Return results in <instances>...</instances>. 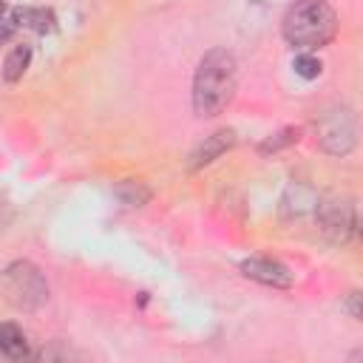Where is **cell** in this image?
Returning <instances> with one entry per match:
<instances>
[{
    "instance_id": "1",
    "label": "cell",
    "mask_w": 363,
    "mask_h": 363,
    "mask_svg": "<svg viewBox=\"0 0 363 363\" xmlns=\"http://www.w3.org/2000/svg\"><path fill=\"white\" fill-rule=\"evenodd\" d=\"M235 94V57L227 48H210L193 77V111L204 119L218 116Z\"/></svg>"
},
{
    "instance_id": "2",
    "label": "cell",
    "mask_w": 363,
    "mask_h": 363,
    "mask_svg": "<svg viewBox=\"0 0 363 363\" xmlns=\"http://www.w3.org/2000/svg\"><path fill=\"white\" fill-rule=\"evenodd\" d=\"M281 31L295 48H320L337 34V14L323 0H301L284 14Z\"/></svg>"
},
{
    "instance_id": "3",
    "label": "cell",
    "mask_w": 363,
    "mask_h": 363,
    "mask_svg": "<svg viewBox=\"0 0 363 363\" xmlns=\"http://www.w3.org/2000/svg\"><path fill=\"white\" fill-rule=\"evenodd\" d=\"M0 289L14 309L34 312L48 301V281L31 261H11L0 275Z\"/></svg>"
},
{
    "instance_id": "4",
    "label": "cell",
    "mask_w": 363,
    "mask_h": 363,
    "mask_svg": "<svg viewBox=\"0 0 363 363\" xmlns=\"http://www.w3.org/2000/svg\"><path fill=\"white\" fill-rule=\"evenodd\" d=\"M315 218L329 244H349L354 235V204L349 196L340 193H326L315 199Z\"/></svg>"
},
{
    "instance_id": "5",
    "label": "cell",
    "mask_w": 363,
    "mask_h": 363,
    "mask_svg": "<svg viewBox=\"0 0 363 363\" xmlns=\"http://www.w3.org/2000/svg\"><path fill=\"white\" fill-rule=\"evenodd\" d=\"M315 130H318L320 147L332 156H346L357 142V122L346 105L329 108L326 113H320V119L315 122Z\"/></svg>"
},
{
    "instance_id": "6",
    "label": "cell",
    "mask_w": 363,
    "mask_h": 363,
    "mask_svg": "<svg viewBox=\"0 0 363 363\" xmlns=\"http://www.w3.org/2000/svg\"><path fill=\"white\" fill-rule=\"evenodd\" d=\"M241 272L258 284H267V286H278V289H286L292 284V272L281 264V261H272V258H244L241 261Z\"/></svg>"
},
{
    "instance_id": "7",
    "label": "cell",
    "mask_w": 363,
    "mask_h": 363,
    "mask_svg": "<svg viewBox=\"0 0 363 363\" xmlns=\"http://www.w3.org/2000/svg\"><path fill=\"white\" fill-rule=\"evenodd\" d=\"M235 145V130H230V128H221V130H216V133H210L193 153H190V170H199V167H204V164H210V162H216L221 153H227L230 147Z\"/></svg>"
},
{
    "instance_id": "8",
    "label": "cell",
    "mask_w": 363,
    "mask_h": 363,
    "mask_svg": "<svg viewBox=\"0 0 363 363\" xmlns=\"http://www.w3.org/2000/svg\"><path fill=\"white\" fill-rule=\"evenodd\" d=\"M11 26H28L37 34L54 31V11L51 9H14L11 11Z\"/></svg>"
},
{
    "instance_id": "9",
    "label": "cell",
    "mask_w": 363,
    "mask_h": 363,
    "mask_svg": "<svg viewBox=\"0 0 363 363\" xmlns=\"http://www.w3.org/2000/svg\"><path fill=\"white\" fill-rule=\"evenodd\" d=\"M0 354L6 357H26L28 354V343H26V335L20 332V326L14 323H0Z\"/></svg>"
},
{
    "instance_id": "10",
    "label": "cell",
    "mask_w": 363,
    "mask_h": 363,
    "mask_svg": "<svg viewBox=\"0 0 363 363\" xmlns=\"http://www.w3.org/2000/svg\"><path fill=\"white\" fill-rule=\"evenodd\" d=\"M28 62H31V48L28 45H14L9 51V57H6V62H3V79L6 82H17L26 74Z\"/></svg>"
},
{
    "instance_id": "11",
    "label": "cell",
    "mask_w": 363,
    "mask_h": 363,
    "mask_svg": "<svg viewBox=\"0 0 363 363\" xmlns=\"http://www.w3.org/2000/svg\"><path fill=\"white\" fill-rule=\"evenodd\" d=\"M116 196L125 201V204H130V207H142L147 199H150V190L142 184V182H122L119 187H116Z\"/></svg>"
},
{
    "instance_id": "12",
    "label": "cell",
    "mask_w": 363,
    "mask_h": 363,
    "mask_svg": "<svg viewBox=\"0 0 363 363\" xmlns=\"http://www.w3.org/2000/svg\"><path fill=\"white\" fill-rule=\"evenodd\" d=\"M295 74L303 77V79H315V77L320 74V60H315V57H309V54L295 57Z\"/></svg>"
},
{
    "instance_id": "13",
    "label": "cell",
    "mask_w": 363,
    "mask_h": 363,
    "mask_svg": "<svg viewBox=\"0 0 363 363\" xmlns=\"http://www.w3.org/2000/svg\"><path fill=\"white\" fill-rule=\"evenodd\" d=\"M298 139V130H284V133H278L275 139H267L264 145H261V153H269V150H278V147H284V145H289V142H295Z\"/></svg>"
},
{
    "instance_id": "14",
    "label": "cell",
    "mask_w": 363,
    "mask_h": 363,
    "mask_svg": "<svg viewBox=\"0 0 363 363\" xmlns=\"http://www.w3.org/2000/svg\"><path fill=\"white\" fill-rule=\"evenodd\" d=\"M349 312H352V318H360V292H352L349 295Z\"/></svg>"
},
{
    "instance_id": "15",
    "label": "cell",
    "mask_w": 363,
    "mask_h": 363,
    "mask_svg": "<svg viewBox=\"0 0 363 363\" xmlns=\"http://www.w3.org/2000/svg\"><path fill=\"white\" fill-rule=\"evenodd\" d=\"M11 34H14V26H11V23H3V20H0V45H3V43H6V40H9Z\"/></svg>"
},
{
    "instance_id": "16",
    "label": "cell",
    "mask_w": 363,
    "mask_h": 363,
    "mask_svg": "<svg viewBox=\"0 0 363 363\" xmlns=\"http://www.w3.org/2000/svg\"><path fill=\"white\" fill-rule=\"evenodd\" d=\"M3 11H6V3H3V0H0V14H3Z\"/></svg>"
}]
</instances>
